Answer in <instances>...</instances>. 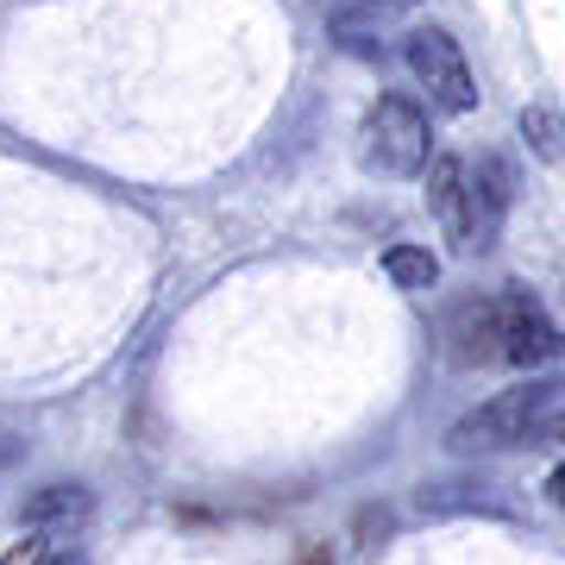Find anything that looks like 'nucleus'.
I'll use <instances>...</instances> for the list:
<instances>
[{
    "instance_id": "obj_12",
    "label": "nucleus",
    "mask_w": 565,
    "mask_h": 565,
    "mask_svg": "<svg viewBox=\"0 0 565 565\" xmlns=\"http://www.w3.org/2000/svg\"><path fill=\"white\" fill-rule=\"evenodd\" d=\"M51 565H82V553H51Z\"/></svg>"
},
{
    "instance_id": "obj_3",
    "label": "nucleus",
    "mask_w": 565,
    "mask_h": 565,
    "mask_svg": "<svg viewBox=\"0 0 565 565\" xmlns=\"http://www.w3.org/2000/svg\"><path fill=\"white\" fill-rule=\"evenodd\" d=\"M403 63H408V76H415V88L427 95V107H440V114H471L478 107L471 63H465L459 39L446 25H415V32H403Z\"/></svg>"
},
{
    "instance_id": "obj_8",
    "label": "nucleus",
    "mask_w": 565,
    "mask_h": 565,
    "mask_svg": "<svg viewBox=\"0 0 565 565\" xmlns=\"http://www.w3.org/2000/svg\"><path fill=\"white\" fill-rule=\"evenodd\" d=\"M384 270H390V282H396V289H408V296H422V289H434V282H440V258H434L427 245H390Z\"/></svg>"
},
{
    "instance_id": "obj_14",
    "label": "nucleus",
    "mask_w": 565,
    "mask_h": 565,
    "mask_svg": "<svg viewBox=\"0 0 565 565\" xmlns=\"http://www.w3.org/2000/svg\"><path fill=\"white\" fill-rule=\"evenodd\" d=\"M553 440H565V415H559V422H553Z\"/></svg>"
},
{
    "instance_id": "obj_1",
    "label": "nucleus",
    "mask_w": 565,
    "mask_h": 565,
    "mask_svg": "<svg viewBox=\"0 0 565 565\" xmlns=\"http://www.w3.org/2000/svg\"><path fill=\"white\" fill-rule=\"evenodd\" d=\"M559 377H527V384L503 390V396H490V403H478L471 415H459V422L446 427V446L459 452V459H471V452H503V446H522L527 427L541 422L546 408L559 403Z\"/></svg>"
},
{
    "instance_id": "obj_6",
    "label": "nucleus",
    "mask_w": 565,
    "mask_h": 565,
    "mask_svg": "<svg viewBox=\"0 0 565 565\" xmlns=\"http://www.w3.org/2000/svg\"><path fill=\"white\" fill-rule=\"evenodd\" d=\"M446 359L452 364H503L497 345V296H465L446 308Z\"/></svg>"
},
{
    "instance_id": "obj_11",
    "label": "nucleus",
    "mask_w": 565,
    "mask_h": 565,
    "mask_svg": "<svg viewBox=\"0 0 565 565\" xmlns=\"http://www.w3.org/2000/svg\"><path fill=\"white\" fill-rule=\"evenodd\" d=\"M546 497H553V509H565V465L546 478Z\"/></svg>"
},
{
    "instance_id": "obj_10",
    "label": "nucleus",
    "mask_w": 565,
    "mask_h": 565,
    "mask_svg": "<svg viewBox=\"0 0 565 565\" xmlns=\"http://www.w3.org/2000/svg\"><path fill=\"white\" fill-rule=\"evenodd\" d=\"M0 565H51V541H44V534H25V541L13 546Z\"/></svg>"
},
{
    "instance_id": "obj_7",
    "label": "nucleus",
    "mask_w": 565,
    "mask_h": 565,
    "mask_svg": "<svg viewBox=\"0 0 565 565\" xmlns=\"http://www.w3.org/2000/svg\"><path fill=\"white\" fill-rule=\"evenodd\" d=\"M427 207L440 221V239L452 252H471V170H465V158H440L427 170Z\"/></svg>"
},
{
    "instance_id": "obj_13",
    "label": "nucleus",
    "mask_w": 565,
    "mask_h": 565,
    "mask_svg": "<svg viewBox=\"0 0 565 565\" xmlns=\"http://www.w3.org/2000/svg\"><path fill=\"white\" fill-rule=\"evenodd\" d=\"M371 7H415V0H371Z\"/></svg>"
},
{
    "instance_id": "obj_4",
    "label": "nucleus",
    "mask_w": 565,
    "mask_h": 565,
    "mask_svg": "<svg viewBox=\"0 0 565 565\" xmlns=\"http://www.w3.org/2000/svg\"><path fill=\"white\" fill-rule=\"evenodd\" d=\"M497 345H503V364H515L527 377L565 359L559 321H553L546 302L527 296V289H497Z\"/></svg>"
},
{
    "instance_id": "obj_5",
    "label": "nucleus",
    "mask_w": 565,
    "mask_h": 565,
    "mask_svg": "<svg viewBox=\"0 0 565 565\" xmlns=\"http://www.w3.org/2000/svg\"><path fill=\"white\" fill-rule=\"evenodd\" d=\"M471 170V252H490L503 239V221H509V202H515V177L497 151H478Z\"/></svg>"
},
{
    "instance_id": "obj_9",
    "label": "nucleus",
    "mask_w": 565,
    "mask_h": 565,
    "mask_svg": "<svg viewBox=\"0 0 565 565\" xmlns=\"http://www.w3.org/2000/svg\"><path fill=\"white\" fill-rule=\"evenodd\" d=\"M522 139L541 163H565V126L553 107H522Z\"/></svg>"
},
{
    "instance_id": "obj_2",
    "label": "nucleus",
    "mask_w": 565,
    "mask_h": 565,
    "mask_svg": "<svg viewBox=\"0 0 565 565\" xmlns=\"http://www.w3.org/2000/svg\"><path fill=\"white\" fill-rule=\"evenodd\" d=\"M359 151L377 177H422L427 158H434V132H427V114L422 102L408 95H377L371 114H364V132H359Z\"/></svg>"
}]
</instances>
